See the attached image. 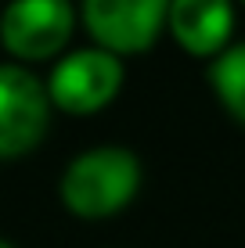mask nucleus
<instances>
[{"label":"nucleus","mask_w":245,"mask_h":248,"mask_svg":"<svg viewBox=\"0 0 245 248\" xmlns=\"http://www.w3.org/2000/svg\"><path fill=\"white\" fill-rule=\"evenodd\" d=\"M166 25L188 54L216 58L231 47L234 4L231 0H173Z\"/></svg>","instance_id":"6"},{"label":"nucleus","mask_w":245,"mask_h":248,"mask_svg":"<svg viewBox=\"0 0 245 248\" xmlns=\"http://www.w3.org/2000/svg\"><path fill=\"white\" fill-rule=\"evenodd\" d=\"M141 187L137 155L126 148H90L62 173V202L80 219H108L133 202Z\"/></svg>","instance_id":"1"},{"label":"nucleus","mask_w":245,"mask_h":248,"mask_svg":"<svg viewBox=\"0 0 245 248\" xmlns=\"http://www.w3.org/2000/svg\"><path fill=\"white\" fill-rule=\"evenodd\" d=\"M209 83H213L220 105L238 119V123H245V40L242 44H231L224 54L213 58Z\"/></svg>","instance_id":"7"},{"label":"nucleus","mask_w":245,"mask_h":248,"mask_svg":"<svg viewBox=\"0 0 245 248\" xmlns=\"http://www.w3.org/2000/svg\"><path fill=\"white\" fill-rule=\"evenodd\" d=\"M72 25L69 0H11L0 15V44L18 62H44L69 44Z\"/></svg>","instance_id":"5"},{"label":"nucleus","mask_w":245,"mask_h":248,"mask_svg":"<svg viewBox=\"0 0 245 248\" xmlns=\"http://www.w3.org/2000/svg\"><path fill=\"white\" fill-rule=\"evenodd\" d=\"M0 248H15V245H11V241H4V237H0Z\"/></svg>","instance_id":"8"},{"label":"nucleus","mask_w":245,"mask_h":248,"mask_svg":"<svg viewBox=\"0 0 245 248\" xmlns=\"http://www.w3.org/2000/svg\"><path fill=\"white\" fill-rule=\"evenodd\" d=\"M173 0H83V25L101 50L145 54L159 40Z\"/></svg>","instance_id":"3"},{"label":"nucleus","mask_w":245,"mask_h":248,"mask_svg":"<svg viewBox=\"0 0 245 248\" xmlns=\"http://www.w3.org/2000/svg\"><path fill=\"white\" fill-rule=\"evenodd\" d=\"M47 119V87L22 65H0V162L29 155L44 140Z\"/></svg>","instance_id":"4"},{"label":"nucleus","mask_w":245,"mask_h":248,"mask_svg":"<svg viewBox=\"0 0 245 248\" xmlns=\"http://www.w3.org/2000/svg\"><path fill=\"white\" fill-rule=\"evenodd\" d=\"M47 97L69 115H94L123 90V58L101 47H83L65 54L47 76Z\"/></svg>","instance_id":"2"}]
</instances>
